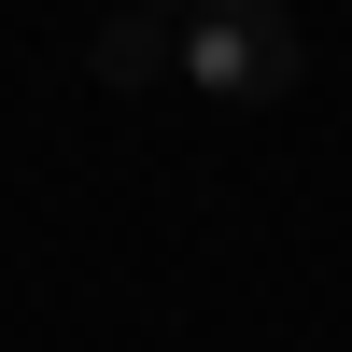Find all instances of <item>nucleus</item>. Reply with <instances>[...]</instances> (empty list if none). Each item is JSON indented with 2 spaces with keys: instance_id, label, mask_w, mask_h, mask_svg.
<instances>
[{
  "instance_id": "nucleus-1",
  "label": "nucleus",
  "mask_w": 352,
  "mask_h": 352,
  "mask_svg": "<svg viewBox=\"0 0 352 352\" xmlns=\"http://www.w3.org/2000/svg\"><path fill=\"white\" fill-rule=\"evenodd\" d=\"M184 85L197 99H282L296 85V14L282 0H197L184 14Z\"/></svg>"
},
{
  "instance_id": "nucleus-2",
  "label": "nucleus",
  "mask_w": 352,
  "mask_h": 352,
  "mask_svg": "<svg viewBox=\"0 0 352 352\" xmlns=\"http://www.w3.org/2000/svg\"><path fill=\"white\" fill-rule=\"evenodd\" d=\"M85 56H99V85H155V71H184V43H169L155 14H127V0H113V28H99Z\"/></svg>"
},
{
  "instance_id": "nucleus-3",
  "label": "nucleus",
  "mask_w": 352,
  "mask_h": 352,
  "mask_svg": "<svg viewBox=\"0 0 352 352\" xmlns=\"http://www.w3.org/2000/svg\"><path fill=\"white\" fill-rule=\"evenodd\" d=\"M127 14H197V0H127Z\"/></svg>"
}]
</instances>
